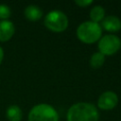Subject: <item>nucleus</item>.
<instances>
[{
  "instance_id": "nucleus-1",
  "label": "nucleus",
  "mask_w": 121,
  "mask_h": 121,
  "mask_svg": "<svg viewBox=\"0 0 121 121\" xmlns=\"http://www.w3.org/2000/svg\"><path fill=\"white\" fill-rule=\"evenodd\" d=\"M67 121H98L97 109L91 103L78 102L67 111Z\"/></svg>"
},
{
  "instance_id": "nucleus-2",
  "label": "nucleus",
  "mask_w": 121,
  "mask_h": 121,
  "mask_svg": "<svg viewBox=\"0 0 121 121\" xmlns=\"http://www.w3.org/2000/svg\"><path fill=\"white\" fill-rule=\"evenodd\" d=\"M101 35V26L92 21L83 22L77 28V37L84 43H94L100 40Z\"/></svg>"
},
{
  "instance_id": "nucleus-3",
  "label": "nucleus",
  "mask_w": 121,
  "mask_h": 121,
  "mask_svg": "<svg viewBox=\"0 0 121 121\" xmlns=\"http://www.w3.org/2000/svg\"><path fill=\"white\" fill-rule=\"evenodd\" d=\"M28 121H59V115L54 107L45 103H41L35 105L30 110Z\"/></svg>"
},
{
  "instance_id": "nucleus-4",
  "label": "nucleus",
  "mask_w": 121,
  "mask_h": 121,
  "mask_svg": "<svg viewBox=\"0 0 121 121\" xmlns=\"http://www.w3.org/2000/svg\"><path fill=\"white\" fill-rule=\"evenodd\" d=\"M44 26L53 32H62L68 26V18L60 10L48 12L43 20Z\"/></svg>"
},
{
  "instance_id": "nucleus-5",
  "label": "nucleus",
  "mask_w": 121,
  "mask_h": 121,
  "mask_svg": "<svg viewBox=\"0 0 121 121\" xmlns=\"http://www.w3.org/2000/svg\"><path fill=\"white\" fill-rule=\"evenodd\" d=\"M121 48V40L115 35H105L98 42V52L104 56L114 55Z\"/></svg>"
},
{
  "instance_id": "nucleus-6",
  "label": "nucleus",
  "mask_w": 121,
  "mask_h": 121,
  "mask_svg": "<svg viewBox=\"0 0 121 121\" xmlns=\"http://www.w3.org/2000/svg\"><path fill=\"white\" fill-rule=\"evenodd\" d=\"M118 103V96L112 91H106L100 95L97 100V106L99 109L109 111L113 109Z\"/></svg>"
},
{
  "instance_id": "nucleus-7",
  "label": "nucleus",
  "mask_w": 121,
  "mask_h": 121,
  "mask_svg": "<svg viewBox=\"0 0 121 121\" xmlns=\"http://www.w3.org/2000/svg\"><path fill=\"white\" fill-rule=\"evenodd\" d=\"M15 32V27L12 22L9 20L0 21V42H8Z\"/></svg>"
},
{
  "instance_id": "nucleus-8",
  "label": "nucleus",
  "mask_w": 121,
  "mask_h": 121,
  "mask_svg": "<svg viewBox=\"0 0 121 121\" xmlns=\"http://www.w3.org/2000/svg\"><path fill=\"white\" fill-rule=\"evenodd\" d=\"M101 27L109 32H118L121 29V20L113 15H109L102 20Z\"/></svg>"
},
{
  "instance_id": "nucleus-9",
  "label": "nucleus",
  "mask_w": 121,
  "mask_h": 121,
  "mask_svg": "<svg viewBox=\"0 0 121 121\" xmlns=\"http://www.w3.org/2000/svg\"><path fill=\"white\" fill-rule=\"evenodd\" d=\"M25 17L32 22L39 21L43 16V10L36 5H29L25 9Z\"/></svg>"
},
{
  "instance_id": "nucleus-10",
  "label": "nucleus",
  "mask_w": 121,
  "mask_h": 121,
  "mask_svg": "<svg viewBox=\"0 0 121 121\" xmlns=\"http://www.w3.org/2000/svg\"><path fill=\"white\" fill-rule=\"evenodd\" d=\"M6 115L9 121H21L23 117V112L17 105H10L6 112Z\"/></svg>"
},
{
  "instance_id": "nucleus-11",
  "label": "nucleus",
  "mask_w": 121,
  "mask_h": 121,
  "mask_svg": "<svg viewBox=\"0 0 121 121\" xmlns=\"http://www.w3.org/2000/svg\"><path fill=\"white\" fill-rule=\"evenodd\" d=\"M90 18L92 22L99 23L105 18V10L101 6H95L90 11Z\"/></svg>"
},
{
  "instance_id": "nucleus-12",
  "label": "nucleus",
  "mask_w": 121,
  "mask_h": 121,
  "mask_svg": "<svg viewBox=\"0 0 121 121\" xmlns=\"http://www.w3.org/2000/svg\"><path fill=\"white\" fill-rule=\"evenodd\" d=\"M104 61H105V56L100 52H95L92 55L90 59V65L94 69H98L104 64Z\"/></svg>"
},
{
  "instance_id": "nucleus-13",
  "label": "nucleus",
  "mask_w": 121,
  "mask_h": 121,
  "mask_svg": "<svg viewBox=\"0 0 121 121\" xmlns=\"http://www.w3.org/2000/svg\"><path fill=\"white\" fill-rule=\"evenodd\" d=\"M11 15V10L9 6L5 4H0V20H7Z\"/></svg>"
},
{
  "instance_id": "nucleus-14",
  "label": "nucleus",
  "mask_w": 121,
  "mask_h": 121,
  "mask_svg": "<svg viewBox=\"0 0 121 121\" xmlns=\"http://www.w3.org/2000/svg\"><path fill=\"white\" fill-rule=\"evenodd\" d=\"M75 3L77 6H78L80 8H86L90 5H92L93 1H91V0H76Z\"/></svg>"
},
{
  "instance_id": "nucleus-15",
  "label": "nucleus",
  "mask_w": 121,
  "mask_h": 121,
  "mask_svg": "<svg viewBox=\"0 0 121 121\" xmlns=\"http://www.w3.org/2000/svg\"><path fill=\"white\" fill-rule=\"evenodd\" d=\"M3 58H4V50H3V48L0 46V64L2 63Z\"/></svg>"
}]
</instances>
